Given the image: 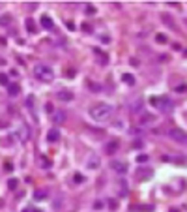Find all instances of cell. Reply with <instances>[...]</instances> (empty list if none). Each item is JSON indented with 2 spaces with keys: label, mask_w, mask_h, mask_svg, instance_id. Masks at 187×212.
I'll return each mask as SVG.
<instances>
[{
  "label": "cell",
  "mask_w": 187,
  "mask_h": 212,
  "mask_svg": "<svg viewBox=\"0 0 187 212\" xmlns=\"http://www.w3.org/2000/svg\"><path fill=\"white\" fill-rule=\"evenodd\" d=\"M112 105H109V103H96V105H92L90 107V116L96 120V122H105V120H109L111 116H112Z\"/></svg>",
  "instance_id": "obj_1"
},
{
  "label": "cell",
  "mask_w": 187,
  "mask_h": 212,
  "mask_svg": "<svg viewBox=\"0 0 187 212\" xmlns=\"http://www.w3.org/2000/svg\"><path fill=\"white\" fill-rule=\"evenodd\" d=\"M34 75H36L39 81H52L54 71H52V68L47 66V64H37V66L34 68Z\"/></svg>",
  "instance_id": "obj_2"
},
{
  "label": "cell",
  "mask_w": 187,
  "mask_h": 212,
  "mask_svg": "<svg viewBox=\"0 0 187 212\" xmlns=\"http://www.w3.org/2000/svg\"><path fill=\"white\" fill-rule=\"evenodd\" d=\"M154 103H157V109L161 111V113H170L172 111V107H174V103H172V100L170 98H167V96H163V98H154L152 100Z\"/></svg>",
  "instance_id": "obj_3"
},
{
  "label": "cell",
  "mask_w": 187,
  "mask_h": 212,
  "mask_svg": "<svg viewBox=\"0 0 187 212\" xmlns=\"http://www.w3.org/2000/svg\"><path fill=\"white\" fill-rule=\"evenodd\" d=\"M170 135H172V139H176V141H180V143H187V135L184 132H180V130H172L170 132Z\"/></svg>",
  "instance_id": "obj_4"
},
{
  "label": "cell",
  "mask_w": 187,
  "mask_h": 212,
  "mask_svg": "<svg viewBox=\"0 0 187 212\" xmlns=\"http://www.w3.org/2000/svg\"><path fill=\"white\" fill-rule=\"evenodd\" d=\"M58 100H60V101H71V100H73V92H69V90H60V92H58Z\"/></svg>",
  "instance_id": "obj_5"
},
{
  "label": "cell",
  "mask_w": 187,
  "mask_h": 212,
  "mask_svg": "<svg viewBox=\"0 0 187 212\" xmlns=\"http://www.w3.org/2000/svg\"><path fill=\"white\" fill-rule=\"evenodd\" d=\"M118 147H120V143L114 139V141H111V143H107V147H105V152L107 154H114L116 150H118Z\"/></svg>",
  "instance_id": "obj_6"
},
{
  "label": "cell",
  "mask_w": 187,
  "mask_h": 212,
  "mask_svg": "<svg viewBox=\"0 0 187 212\" xmlns=\"http://www.w3.org/2000/svg\"><path fill=\"white\" fill-rule=\"evenodd\" d=\"M86 167H88V169H97V167H99V158H97V156H90V158L86 160Z\"/></svg>",
  "instance_id": "obj_7"
},
{
  "label": "cell",
  "mask_w": 187,
  "mask_h": 212,
  "mask_svg": "<svg viewBox=\"0 0 187 212\" xmlns=\"http://www.w3.org/2000/svg\"><path fill=\"white\" fill-rule=\"evenodd\" d=\"M54 26V23H52V19L49 17V15H41V28H52Z\"/></svg>",
  "instance_id": "obj_8"
},
{
  "label": "cell",
  "mask_w": 187,
  "mask_h": 212,
  "mask_svg": "<svg viewBox=\"0 0 187 212\" xmlns=\"http://www.w3.org/2000/svg\"><path fill=\"white\" fill-rule=\"evenodd\" d=\"M58 139H60V132L54 130V128L49 130V133H47V141H49V143H54V141H58Z\"/></svg>",
  "instance_id": "obj_9"
},
{
  "label": "cell",
  "mask_w": 187,
  "mask_h": 212,
  "mask_svg": "<svg viewBox=\"0 0 187 212\" xmlns=\"http://www.w3.org/2000/svg\"><path fill=\"white\" fill-rule=\"evenodd\" d=\"M7 90H9V96H17L21 92V86L17 83H11V85H7Z\"/></svg>",
  "instance_id": "obj_10"
},
{
  "label": "cell",
  "mask_w": 187,
  "mask_h": 212,
  "mask_svg": "<svg viewBox=\"0 0 187 212\" xmlns=\"http://www.w3.org/2000/svg\"><path fill=\"white\" fill-rule=\"evenodd\" d=\"M112 167H114V171H118V173H125V171H127V165L122 163V162H114Z\"/></svg>",
  "instance_id": "obj_11"
},
{
  "label": "cell",
  "mask_w": 187,
  "mask_h": 212,
  "mask_svg": "<svg viewBox=\"0 0 187 212\" xmlns=\"http://www.w3.org/2000/svg\"><path fill=\"white\" fill-rule=\"evenodd\" d=\"M154 120H155V116L150 115V113H146V115H142V122H140V124H152Z\"/></svg>",
  "instance_id": "obj_12"
},
{
  "label": "cell",
  "mask_w": 187,
  "mask_h": 212,
  "mask_svg": "<svg viewBox=\"0 0 187 212\" xmlns=\"http://www.w3.org/2000/svg\"><path fill=\"white\" fill-rule=\"evenodd\" d=\"M24 26H26L28 32H36V24H34L32 19H26V21H24Z\"/></svg>",
  "instance_id": "obj_13"
},
{
  "label": "cell",
  "mask_w": 187,
  "mask_h": 212,
  "mask_svg": "<svg viewBox=\"0 0 187 212\" xmlns=\"http://www.w3.org/2000/svg\"><path fill=\"white\" fill-rule=\"evenodd\" d=\"M52 118H54V122H58V124H60V122H64V120H66V115H64L62 111H56Z\"/></svg>",
  "instance_id": "obj_14"
},
{
  "label": "cell",
  "mask_w": 187,
  "mask_h": 212,
  "mask_svg": "<svg viewBox=\"0 0 187 212\" xmlns=\"http://www.w3.org/2000/svg\"><path fill=\"white\" fill-rule=\"evenodd\" d=\"M9 23H11V15H2V17H0V24H2V26H7Z\"/></svg>",
  "instance_id": "obj_15"
},
{
  "label": "cell",
  "mask_w": 187,
  "mask_h": 212,
  "mask_svg": "<svg viewBox=\"0 0 187 212\" xmlns=\"http://www.w3.org/2000/svg\"><path fill=\"white\" fill-rule=\"evenodd\" d=\"M124 81H125L127 85H135V79H133V75H129V73L124 75Z\"/></svg>",
  "instance_id": "obj_16"
},
{
  "label": "cell",
  "mask_w": 187,
  "mask_h": 212,
  "mask_svg": "<svg viewBox=\"0 0 187 212\" xmlns=\"http://www.w3.org/2000/svg\"><path fill=\"white\" fill-rule=\"evenodd\" d=\"M140 105H142V101L133 103V105H131V111H133V113H139V111H140Z\"/></svg>",
  "instance_id": "obj_17"
},
{
  "label": "cell",
  "mask_w": 187,
  "mask_h": 212,
  "mask_svg": "<svg viewBox=\"0 0 187 212\" xmlns=\"http://www.w3.org/2000/svg\"><path fill=\"white\" fill-rule=\"evenodd\" d=\"M7 188H9V190H15V188H17V180H15V178L7 180Z\"/></svg>",
  "instance_id": "obj_18"
},
{
  "label": "cell",
  "mask_w": 187,
  "mask_h": 212,
  "mask_svg": "<svg viewBox=\"0 0 187 212\" xmlns=\"http://www.w3.org/2000/svg\"><path fill=\"white\" fill-rule=\"evenodd\" d=\"M174 90H176V92H180V94H184V92H187V85H180V86H176Z\"/></svg>",
  "instance_id": "obj_19"
},
{
  "label": "cell",
  "mask_w": 187,
  "mask_h": 212,
  "mask_svg": "<svg viewBox=\"0 0 187 212\" xmlns=\"http://www.w3.org/2000/svg\"><path fill=\"white\" fill-rule=\"evenodd\" d=\"M45 199V192H36V201H43Z\"/></svg>",
  "instance_id": "obj_20"
},
{
  "label": "cell",
  "mask_w": 187,
  "mask_h": 212,
  "mask_svg": "<svg viewBox=\"0 0 187 212\" xmlns=\"http://www.w3.org/2000/svg\"><path fill=\"white\" fill-rule=\"evenodd\" d=\"M0 83H2V85H7V75L0 73Z\"/></svg>",
  "instance_id": "obj_21"
},
{
  "label": "cell",
  "mask_w": 187,
  "mask_h": 212,
  "mask_svg": "<svg viewBox=\"0 0 187 212\" xmlns=\"http://www.w3.org/2000/svg\"><path fill=\"white\" fill-rule=\"evenodd\" d=\"M82 30H84V32H92V26H90L88 23H84V24H82Z\"/></svg>",
  "instance_id": "obj_22"
},
{
  "label": "cell",
  "mask_w": 187,
  "mask_h": 212,
  "mask_svg": "<svg viewBox=\"0 0 187 212\" xmlns=\"http://www.w3.org/2000/svg\"><path fill=\"white\" fill-rule=\"evenodd\" d=\"M155 39H157V41H159V43H165V41H167V38H165V36H163V34H159V36H157V38H155Z\"/></svg>",
  "instance_id": "obj_23"
},
{
  "label": "cell",
  "mask_w": 187,
  "mask_h": 212,
  "mask_svg": "<svg viewBox=\"0 0 187 212\" xmlns=\"http://www.w3.org/2000/svg\"><path fill=\"white\" fill-rule=\"evenodd\" d=\"M137 160H139L140 163H144V162H148V156H144V154H140V156H139Z\"/></svg>",
  "instance_id": "obj_24"
}]
</instances>
